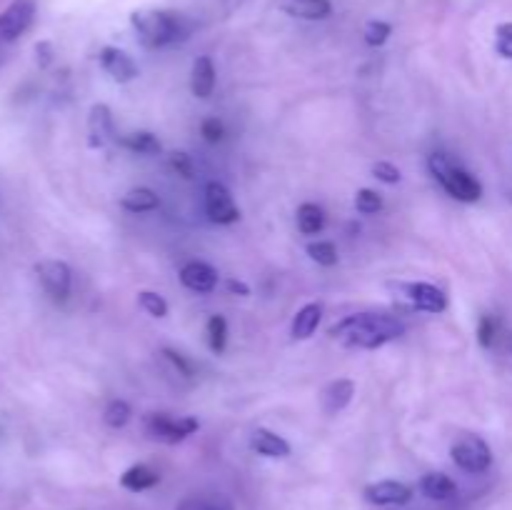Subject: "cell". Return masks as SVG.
Instances as JSON below:
<instances>
[{"instance_id":"34","label":"cell","mask_w":512,"mask_h":510,"mask_svg":"<svg viewBox=\"0 0 512 510\" xmlns=\"http://www.w3.org/2000/svg\"><path fill=\"white\" fill-rule=\"evenodd\" d=\"M200 130H203V138L208 140V143H220L223 140V123H220L218 118H208L203 120V125H200Z\"/></svg>"},{"instance_id":"16","label":"cell","mask_w":512,"mask_h":510,"mask_svg":"<svg viewBox=\"0 0 512 510\" xmlns=\"http://www.w3.org/2000/svg\"><path fill=\"white\" fill-rule=\"evenodd\" d=\"M250 448L258 455H265V458H288L290 455V443L280 435H275L273 430L258 428L253 435H250Z\"/></svg>"},{"instance_id":"12","label":"cell","mask_w":512,"mask_h":510,"mask_svg":"<svg viewBox=\"0 0 512 510\" xmlns=\"http://www.w3.org/2000/svg\"><path fill=\"white\" fill-rule=\"evenodd\" d=\"M113 135V113H110L108 105L95 103L88 113V145L90 148H103Z\"/></svg>"},{"instance_id":"27","label":"cell","mask_w":512,"mask_h":510,"mask_svg":"<svg viewBox=\"0 0 512 510\" xmlns=\"http://www.w3.org/2000/svg\"><path fill=\"white\" fill-rule=\"evenodd\" d=\"M140 305H143V310L148 315H153V318H165L168 315V303H165L163 295L153 293V290H143V293L138 295Z\"/></svg>"},{"instance_id":"13","label":"cell","mask_w":512,"mask_h":510,"mask_svg":"<svg viewBox=\"0 0 512 510\" xmlns=\"http://www.w3.org/2000/svg\"><path fill=\"white\" fill-rule=\"evenodd\" d=\"M180 280H183L185 288H190L193 293H210V290L218 285V270H215L213 265L203 263V260H193V263L183 265Z\"/></svg>"},{"instance_id":"17","label":"cell","mask_w":512,"mask_h":510,"mask_svg":"<svg viewBox=\"0 0 512 510\" xmlns=\"http://www.w3.org/2000/svg\"><path fill=\"white\" fill-rule=\"evenodd\" d=\"M190 90L195 98H210L215 90V65L208 55H200L193 63V75H190Z\"/></svg>"},{"instance_id":"31","label":"cell","mask_w":512,"mask_h":510,"mask_svg":"<svg viewBox=\"0 0 512 510\" xmlns=\"http://www.w3.org/2000/svg\"><path fill=\"white\" fill-rule=\"evenodd\" d=\"M495 50L503 58L512 60V23L498 25V30H495Z\"/></svg>"},{"instance_id":"3","label":"cell","mask_w":512,"mask_h":510,"mask_svg":"<svg viewBox=\"0 0 512 510\" xmlns=\"http://www.w3.org/2000/svg\"><path fill=\"white\" fill-rule=\"evenodd\" d=\"M430 170H433L435 178L443 183V188L448 190L455 200H460V203H478V200L483 198V185H480L468 170L450 163L448 155H430Z\"/></svg>"},{"instance_id":"30","label":"cell","mask_w":512,"mask_h":510,"mask_svg":"<svg viewBox=\"0 0 512 510\" xmlns=\"http://www.w3.org/2000/svg\"><path fill=\"white\" fill-rule=\"evenodd\" d=\"M388 38H390V25L383 23V20H370V23L365 25V43L373 45V48L383 45Z\"/></svg>"},{"instance_id":"4","label":"cell","mask_w":512,"mask_h":510,"mask_svg":"<svg viewBox=\"0 0 512 510\" xmlns=\"http://www.w3.org/2000/svg\"><path fill=\"white\" fill-rule=\"evenodd\" d=\"M450 455H453L455 465L460 470L473 475L485 473L493 465V450L478 435H463V438L455 440L453 448H450Z\"/></svg>"},{"instance_id":"10","label":"cell","mask_w":512,"mask_h":510,"mask_svg":"<svg viewBox=\"0 0 512 510\" xmlns=\"http://www.w3.org/2000/svg\"><path fill=\"white\" fill-rule=\"evenodd\" d=\"M100 65H103V70L115 83H130V80L138 78V65H135V60L125 50L113 48V45L100 50Z\"/></svg>"},{"instance_id":"28","label":"cell","mask_w":512,"mask_h":510,"mask_svg":"<svg viewBox=\"0 0 512 510\" xmlns=\"http://www.w3.org/2000/svg\"><path fill=\"white\" fill-rule=\"evenodd\" d=\"M355 208L363 215H373L378 213V210H383V198H380V193H375V190L363 188L355 195Z\"/></svg>"},{"instance_id":"23","label":"cell","mask_w":512,"mask_h":510,"mask_svg":"<svg viewBox=\"0 0 512 510\" xmlns=\"http://www.w3.org/2000/svg\"><path fill=\"white\" fill-rule=\"evenodd\" d=\"M120 143H123L128 150H133V153H138V155L160 153V140L155 138L153 133H148V130H135V133L123 135V140H120Z\"/></svg>"},{"instance_id":"22","label":"cell","mask_w":512,"mask_h":510,"mask_svg":"<svg viewBox=\"0 0 512 510\" xmlns=\"http://www.w3.org/2000/svg\"><path fill=\"white\" fill-rule=\"evenodd\" d=\"M298 228L300 233L315 235L325 228V213L320 205L315 203H303L298 208Z\"/></svg>"},{"instance_id":"19","label":"cell","mask_w":512,"mask_h":510,"mask_svg":"<svg viewBox=\"0 0 512 510\" xmlns=\"http://www.w3.org/2000/svg\"><path fill=\"white\" fill-rule=\"evenodd\" d=\"M160 475L155 473L153 468H148V465H133V468L125 470L123 475H120V485H123L125 490H130V493H143V490H150L153 485H158Z\"/></svg>"},{"instance_id":"24","label":"cell","mask_w":512,"mask_h":510,"mask_svg":"<svg viewBox=\"0 0 512 510\" xmlns=\"http://www.w3.org/2000/svg\"><path fill=\"white\" fill-rule=\"evenodd\" d=\"M208 343L213 353H223L225 345H228V323H225L223 315H213L208 320Z\"/></svg>"},{"instance_id":"37","label":"cell","mask_w":512,"mask_h":510,"mask_svg":"<svg viewBox=\"0 0 512 510\" xmlns=\"http://www.w3.org/2000/svg\"><path fill=\"white\" fill-rule=\"evenodd\" d=\"M228 290L230 293H240V295H250V288L243 283V280H228Z\"/></svg>"},{"instance_id":"15","label":"cell","mask_w":512,"mask_h":510,"mask_svg":"<svg viewBox=\"0 0 512 510\" xmlns=\"http://www.w3.org/2000/svg\"><path fill=\"white\" fill-rule=\"evenodd\" d=\"M278 8L290 18L300 20H323L328 18L333 5L330 0H278Z\"/></svg>"},{"instance_id":"5","label":"cell","mask_w":512,"mask_h":510,"mask_svg":"<svg viewBox=\"0 0 512 510\" xmlns=\"http://www.w3.org/2000/svg\"><path fill=\"white\" fill-rule=\"evenodd\" d=\"M148 433L150 438L160 440V443L175 445L193 435L200 428L198 420L193 415H170V413H150L148 415Z\"/></svg>"},{"instance_id":"33","label":"cell","mask_w":512,"mask_h":510,"mask_svg":"<svg viewBox=\"0 0 512 510\" xmlns=\"http://www.w3.org/2000/svg\"><path fill=\"white\" fill-rule=\"evenodd\" d=\"M495 333H498V325H495V320L490 318V315H485V318H480V325H478V340L480 345H493L495 340Z\"/></svg>"},{"instance_id":"32","label":"cell","mask_w":512,"mask_h":510,"mask_svg":"<svg viewBox=\"0 0 512 510\" xmlns=\"http://www.w3.org/2000/svg\"><path fill=\"white\" fill-rule=\"evenodd\" d=\"M373 175L385 185L400 183V170L395 168L393 163H385V160H380V163L373 165Z\"/></svg>"},{"instance_id":"25","label":"cell","mask_w":512,"mask_h":510,"mask_svg":"<svg viewBox=\"0 0 512 510\" xmlns=\"http://www.w3.org/2000/svg\"><path fill=\"white\" fill-rule=\"evenodd\" d=\"M308 255L318 265H325V268H330V265L338 263V248H335V243H330V240H318V243H310Z\"/></svg>"},{"instance_id":"9","label":"cell","mask_w":512,"mask_h":510,"mask_svg":"<svg viewBox=\"0 0 512 510\" xmlns=\"http://www.w3.org/2000/svg\"><path fill=\"white\" fill-rule=\"evenodd\" d=\"M405 293V298L410 300V305L425 313H443L448 308V295L440 288L430 283H410V285H398Z\"/></svg>"},{"instance_id":"20","label":"cell","mask_w":512,"mask_h":510,"mask_svg":"<svg viewBox=\"0 0 512 510\" xmlns=\"http://www.w3.org/2000/svg\"><path fill=\"white\" fill-rule=\"evenodd\" d=\"M320 318H323V308L318 303H308L298 310L293 318V338L295 340H308L310 335L318 330Z\"/></svg>"},{"instance_id":"35","label":"cell","mask_w":512,"mask_h":510,"mask_svg":"<svg viewBox=\"0 0 512 510\" xmlns=\"http://www.w3.org/2000/svg\"><path fill=\"white\" fill-rule=\"evenodd\" d=\"M178 510H218V508H215L213 503H208V500H203V498H188V500H183V503H180Z\"/></svg>"},{"instance_id":"26","label":"cell","mask_w":512,"mask_h":510,"mask_svg":"<svg viewBox=\"0 0 512 510\" xmlns=\"http://www.w3.org/2000/svg\"><path fill=\"white\" fill-rule=\"evenodd\" d=\"M130 415H133V410H130V405L125 400H110L103 413V420L110 428H123V425H128Z\"/></svg>"},{"instance_id":"6","label":"cell","mask_w":512,"mask_h":510,"mask_svg":"<svg viewBox=\"0 0 512 510\" xmlns=\"http://www.w3.org/2000/svg\"><path fill=\"white\" fill-rule=\"evenodd\" d=\"M35 20V3L33 0H13L8 8L0 13V40L10 43L18 40Z\"/></svg>"},{"instance_id":"36","label":"cell","mask_w":512,"mask_h":510,"mask_svg":"<svg viewBox=\"0 0 512 510\" xmlns=\"http://www.w3.org/2000/svg\"><path fill=\"white\" fill-rule=\"evenodd\" d=\"M165 358H170L175 363V368H180V373L185 375H193V368H190V363L185 358H180V353H173V350H163Z\"/></svg>"},{"instance_id":"7","label":"cell","mask_w":512,"mask_h":510,"mask_svg":"<svg viewBox=\"0 0 512 510\" xmlns=\"http://www.w3.org/2000/svg\"><path fill=\"white\" fill-rule=\"evenodd\" d=\"M205 210H208L210 220L218 225H230L240 218V210L235 205L233 195L223 183L213 180L205 185Z\"/></svg>"},{"instance_id":"2","label":"cell","mask_w":512,"mask_h":510,"mask_svg":"<svg viewBox=\"0 0 512 510\" xmlns=\"http://www.w3.org/2000/svg\"><path fill=\"white\" fill-rule=\"evenodd\" d=\"M133 30L145 48H165V45L183 43L193 33V20L173 10H135L130 15Z\"/></svg>"},{"instance_id":"8","label":"cell","mask_w":512,"mask_h":510,"mask_svg":"<svg viewBox=\"0 0 512 510\" xmlns=\"http://www.w3.org/2000/svg\"><path fill=\"white\" fill-rule=\"evenodd\" d=\"M38 273L40 285H43L45 293L55 300H65L70 295V283H73V275H70V268L63 263V260H43L35 268Z\"/></svg>"},{"instance_id":"21","label":"cell","mask_w":512,"mask_h":510,"mask_svg":"<svg viewBox=\"0 0 512 510\" xmlns=\"http://www.w3.org/2000/svg\"><path fill=\"white\" fill-rule=\"evenodd\" d=\"M120 205H123L125 210H130V213H150V210L158 208L160 198L158 193L150 188H133L123 195Z\"/></svg>"},{"instance_id":"29","label":"cell","mask_w":512,"mask_h":510,"mask_svg":"<svg viewBox=\"0 0 512 510\" xmlns=\"http://www.w3.org/2000/svg\"><path fill=\"white\" fill-rule=\"evenodd\" d=\"M168 165L175 175H180V178H185V180L193 178V173H195L193 160H190V155L183 153V150H173V153L168 155Z\"/></svg>"},{"instance_id":"1","label":"cell","mask_w":512,"mask_h":510,"mask_svg":"<svg viewBox=\"0 0 512 510\" xmlns=\"http://www.w3.org/2000/svg\"><path fill=\"white\" fill-rule=\"evenodd\" d=\"M405 333V325L393 315H375V313H358L348 315L345 320L335 323L330 328V338L338 340L343 348H360L373 350L390 340L400 338Z\"/></svg>"},{"instance_id":"18","label":"cell","mask_w":512,"mask_h":510,"mask_svg":"<svg viewBox=\"0 0 512 510\" xmlns=\"http://www.w3.org/2000/svg\"><path fill=\"white\" fill-rule=\"evenodd\" d=\"M420 490H423L425 498L445 503V500L455 498V493H458V485H455L453 478H448L445 473H428L423 480H420Z\"/></svg>"},{"instance_id":"14","label":"cell","mask_w":512,"mask_h":510,"mask_svg":"<svg viewBox=\"0 0 512 510\" xmlns=\"http://www.w3.org/2000/svg\"><path fill=\"white\" fill-rule=\"evenodd\" d=\"M353 395H355L353 380L338 378V380H333V383L325 385L323 393H320V405H323L325 413L335 415V413H340V410H343L350 400H353Z\"/></svg>"},{"instance_id":"11","label":"cell","mask_w":512,"mask_h":510,"mask_svg":"<svg viewBox=\"0 0 512 510\" xmlns=\"http://www.w3.org/2000/svg\"><path fill=\"white\" fill-rule=\"evenodd\" d=\"M413 498V490L398 480H380L365 488V500L373 505H405Z\"/></svg>"}]
</instances>
